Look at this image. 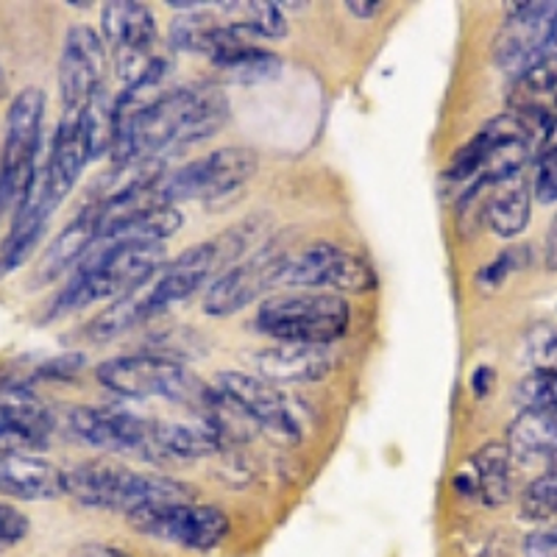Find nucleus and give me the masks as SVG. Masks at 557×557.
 Instances as JSON below:
<instances>
[{"instance_id": "29", "label": "nucleus", "mask_w": 557, "mask_h": 557, "mask_svg": "<svg viewBox=\"0 0 557 557\" xmlns=\"http://www.w3.org/2000/svg\"><path fill=\"white\" fill-rule=\"evenodd\" d=\"M82 121L84 132H87L92 159L112 151L114 134H117V121H114V101L103 92V89L82 109Z\"/></svg>"}, {"instance_id": "1", "label": "nucleus", "mask_w": 557, "mask_h": 557, "mask_svg": "<svg viewBox=\"0 0 557 557\" xmlns=\"http://www.w3.org/2000/svg\"><path fill=\"white\" fill-rule=\"evenodd\" d=\"M228 103L218 82H198L153 98L148 107L117 123L114 165L132 159H159V153L196 146L223 128Z\"/></svg>"}, {"instance_id": "34", "label": "nucleus", "mask_w": 557, "mask_h": 557, "mask_svg": "<svg viewBox=\"0 0 557 557\" xmlns=\"http://www.w3.org/2000/svg\"><path fill=\"white\" fill-rule=\"evenodd\" d=\"M28 535V516L14 505L0 502V552H9Z\"/></svg>"}, {"instance_id": "12", "label": "nucleus", "mask_w": 557, "mask_h": 557, "mask_svg": "<svg viewBox=\"0 0 557 557\" xmlns=\"http://www.w3.org/2000/svg\"><path fill=\"white\" fill-rule=\"evenodd\" d=\"M67 426L76 441L92 446V449L159 460L157 421H151V418H139L128 410L76 407V410H70Z\"/></svg>"}, {"instance_id": "18", "label": "nucleus", "mask_w": 557, "mask_h": 557, "mask_svg": "<svg viewBox=\"0 0 557 557\" xmlns=\"http://www.w3.org/2000/svg\"><path fill=\"white\" fill-rule=\"evenodd\" d=\"M89 159H92V151H89L82 112H64L62 123H59L57 134H53L48 162L42 168L45 178H48V190H51V198L57 207L76 187L78 176H82Z\"/></svg>"}, {"instance_id": "42", "label": "nucleus", "mask_w": 557, "mask_h": 557, "mask_svg": "<svg viewBox=\"0 0 557 557\" xmlns=\"http://www.w3.org/2000/svg\"><path fill=\"white\" fill-rule=\"evenodd\" d=\"M9 98V82H7V73L0 67V101H7Z\"/></svg>"}, {"instance_id": "35", "label": "nucleus", "mask_w": 557, "mask_h": 557, "mask_svg": "<svg viewBox=\"0 0 557 557\" xmlns=\"http://www.w3.org/2000/svg\"><path fill=\"white\" fill-rule=\"evenodd\" d=\"M513 265H516V251L499 253V257H496L491 265L482 268V273H476V285H480V287H499L502 282L510 276Z\"/></svg>"}, {"instance_id": "37", "label": "nucleus", "mask_w": 557, "mask_h": 557, "mask_svg": "<svg viewBox=\"0 0 557 557\" xmlns=\"http://www.w3.org/2000/svg\"><path fill=\"white\" fill-rule=\"evenodd\" d=\"M524 557H557V524L532 532L524 541Z\"/></svg>"}, {"instance_id": "15", "label": "nucleus", "mask_w": 557, "mask_h": 557, "mask_svg": "<svg viewBox=\"0 0 557 557\" xmlns=\"http://www.w3.org/2000/svg\"><path fill=\"white\" fill-rule=\"evenodd\" d=\"M53 416L37 393L23 382L0 385V451L45 449Z\"/></svg>"}, {"instance_id": "8", "label": "nucleus", "mask_w": 557, "mask_h": 557, "mask_svg": "<svg viewBox=\"0 0 557 557\" xmlns=\"http://www.w3.org/2000/svg\"><path fill=\"white\" fill-rule=\"evenodd\" d=\"M273 285L315 293L332 287L337 293L374 290L376 273L362 257L337 248L335 243H312L305 251L282 253Z\"/></svg>"}, {"instance_id": "22", "label": "nucleus", "mask_w": 557, "mask_h": 557, "mask_svg": "<svg viewBox=\"0 0 557 557\" xmlns=\"http://www.w3.org/2000/svg\"><path fill=\"white\" fill-rule=\"evenodd\" d=\"M257 371L273 385H298L315 382L330 374L335 366L332 346H301V343H278L257 355Z\"/></svg>"}, {"instance_id": "10", "label": "nucleus", "mask_w": 557, "mask_h": 557, "mask_svg": "<svg viewBox=\"0 0 557 557\" xmlns=\"http://www.w3.org/2000/svg\"><path fill=\"white\" fill-rule=\"evenodd\" d=\"M101 34L114 51L117 76L123 87H132L139 78H146L165 57L153 53L157 45V20L153 12L134 0H114L101 12Z\"/></svg>"}, {"instance_id": "32", "label": "nucleus", "mask_w": 557, "mask_h": 557, "mask_svg": "<svg viewBox=\"0 0 557 557\" xmlns=\"http://www.w3.org/2000/svg\"><path fill=\"white\" fill-rule=\"evenodd\" d=\"M524 355L532 371H552L557 374V330L549 323L532 326L524 337Z\"/></svg>"}, {"instance_id": "2", "label": "nucleus", "mask_w": 557, "mask_h": 557, "mask_svg": "<svg viewBox=\"0 0 557 557\" xmlns=\"http://www.w3.org/2000/svg\"><path fill=\"white\" fill-rule=\"evenodd\" d=\"M165 265V243L98 240L89 248L76 276L59 293L48 315H67L84 307L117 298Z\"/></svg>"}, {"instance_id": "40", "label": "nucleus", "mask_w": 557, "mask_h": 557, "mask_svg": "<svg viewBox=\"0 0 557 557\" xmlns=\"http://www.w3.org/2000/svg\"><path fill=\"white\" fill-rule=\"evenodd\" d=\"M544 257H546V265H549L552 271H557V215L549 226V235H546Z\"/></svg>"}, {"instance_id": "3", "label": "nucleus", "mask_w": 557, "mask_h": 557, "mask_svg": "<svg viewBox=\"0 0 557 557\" xmlns=\"http://www.w3.org/2000/svg\"><path fill=\"white\" fill-rule=\"evenodd\" d=\"M64 496L92 510L134 513L148 505L193 502V491L171 476L143 474L117 462H82L64 471Z\"/></svg>"}, {"instance_id": "16", "label": "nucleus", "mask_w": 557, "mask_h": 557, "mask_svg": "<svg viewBox=\"0 0 557 557\" xmlns=\"http://www.w3.org/2000/svg\"><path fill=\"white\" fill-rule=\"evenodd\" d=\"M278 260H282V253L262 248L260 253H253L248 260H240L237 265L228 268L209 287L207 298H203V312L223 318L246 310L251 301H257L262 290L273 287Z\"/></svg>"}, {"instance_id": "20", "label": "nucleus", "mask_w": 557, "mask_h": 557, "mask_svg": "<svg viewBox=\"0 0 557 557\" xmlns=\"http://www.w3.org/2000/svg\"><path fill=\"white\" fill-rule=\"evenodd\" d=\"M510 103L535 137L549 139L557 128V59L521 73L510 89Z\"/></svg>"}, {"instance_id": "39", "label": "nucleus", "mask_w": 557, "mask_h": 557, "mask_svg": "<svg viewBox=\"0 0 557 557\" xmlns=\"http://www.w3.org/2000/svg\"><path fill=\"white\" fill-rule=\"evenodd\" d=\"M491 382H494V371L487 366H480L474 371V376H471V387H474L476 396H487V391H491Z\"/></svg>"}, {"instance_id": "27", "label": "nucleus", "mask_w": 557, "mask_h": 557, "mask_svg": "<svg viewBox=\"0 0 557 557\" xmlns=\"http://www.w3.org/2000/svg\"><path fill=\"white\" fill-rule=\"evenodd\" d=\"M212 67H215L218 82L260 84L271 82L282 73V59L260 45H240V48H232L212 59Z\"/></svg>"}, {"instance_id": "9", "label": "nucleus", "mask_w": 557, "mask_h": 557, "mask_svg": "<svg viewBox=\"0 0 557 557\" xmlns=\"http://www.w3.org/2000/svg\"><path fill=\"white\" fill-rule=\"evenodd\" d=\"M137 532L173 544L187 552H212L228 539V516L215 505L198 502H171V505H148L128 513Z\"/></svg>"}, {"instance_id": "7", "label": "nucleus", "mask_w": 557, "mask_h": 557, "mask_svg": "<svg viewBox=\"0 0 557 557\" xmlns=\"http://www.w3.org/2000/svg\"><path fill=\"white\" fill-rule=\"evenodd\" d=\"M257 171H260V157L251 148H218V151L193 159L190 165L162 176V182L157 184V198L171 207L178 201L221 198L240 190L248 178L257 176Z\"/></svg>"}, {"instance_id": "30", "label": "nucleus", "mask_w": 557, "mask_h": 557, "mask_svg": "<svg viewBox=\"0 0 557 557\" xmlns=\"http://www.w3.org/2000/svg\"><path fill=\"white\" fill-rule=\"evenodd\" d=\"M516 401L524 412H555L557 416V374L532 371L516 385Z\"/></svg>"}, {"instance_id": "31", "label": "nucleus", "mask_w": 557, "mask_h": 557, "mask_svg": "<svg viewBox=\"0 0 557 557\" xmlns=\"http://www.w3.org/2000/svg\"><path fill=\"white\" fill-rule=\"evenodd\" d=\"M521 513L530 521L557 519V471H546L527 485L521 496Z\"/></svg>"}, {"instance_id": "24", "label": "nucleus", "mask_w": 557, "mask_h": 557, "mask_svg": "<svg viewBox=\"0 0 557 557\" xmlns=\"http://www.w3.org/2000/svg\"><path fill=\"white\" fill-rule=\"evenodd\" d=\"M171 42L178 51L201 53L209 59H218L221 53L240 48V45H257L246 39V34L226 14L212 12H187L173 20Z\"/></svg>"}, {"instance_id": "26", "label": "nucleus", "mask_w": 557, "mask_h": 557, "mask_svg": "<svg viewBox=\"0 0 557 557\" xmlns=\"http://www.w3.org/2000/svg\"><path fill=\"white\" fill-rule=\"evenodd\" d=\"M482 215L487 228L499 237L521 235L530 223V187L521 178L496 184L482 201Z\"/></svg>"}, {"instance_id": "5", "label": "nucleus", "mask_w": 557, "mask_h": 557, "mask_svg": "<svg viewBox=\"0 0 557 557\" xmlns=\"http://www.w3.org/2000/svg\"><path fill=\"white\" fill-rule=\"evenodd\" d=\"M351 310L335 293H296L265 301L257 312V330L276 343L332 346L348 332Z\"/></svg>"}, {"instance_id": "4", "label": "nucleus", "mask_w": 557, "mask_h": 557, "mask_svg": "<svg viewBox=\"0 0 557 557\" xmlns=\"http://www.w3.org/2000/svg\"><path fill=\"white\" fill-rule=\"evenodd\" d=\"M98 382L123 399H165L196 412L209 410L215 399V391L196 374L159 355L112 357L98 366Z\"/></svg>"}, {"instance_id": "17", "label": "nucleus", "mask_w": 557, "mask_h": 557, "mask_svg": "<svg viewBox=\"0 0 557 557\" xmlns=\"http://www.w3.org/2000/svg\"><path fill=\"white\" fill-rule=\"evenodd\" d=\"M53 209H57V203H53L51 190H48L45 171L39 168L34 182L28 184L26 196L20 198V203L14 207L12 228H9L7 240L0 243V278L26 265L37 243L42 240L45 223H48Z\"/></svg>"}, {"instance_id": "28", "label": "nucleus", "mask_w": 557, "mask_h": 557, "mask_svg": "<svg viewBox=\"0 0 557 557\" xmlns=\"http://www.w3.org/2000/svg\"><path fill=\"white\" fill-rule=\"evenodd\" d=\"M510 451L521 460H552L557 455V416L555 412H524L510 426Z\"/></svg>"}, {"instance_id": "6", "label": "nucleus", "mask_w": 557, "mask_h": 557, "mask_svg": "<svg viewBox=\"0 0 557 557\" xmlns=\"http://www.w3.org/2000/svg\"><path fill=\"white\" fill-rule=\"evenodd\" d=\"M45 96L39 87L20 89L7 112L3 151H0V203L3 209L17 207L28 184L37 176V153L42 143Z\"/></svg>"}, {"instance_id": "25", "label": "nucleus", "mask_w": 557, "mask_h": 557, "mask_svg": "<svg viewBox=\"0 0 557 557\" xmlns=\"http://www.w3.org/2000/svg\"><path fill=\"white\" fill-rule=\"evenodd\" d=\"M151 278V276H148ZM148 278L134 285L123 296H117L107 310L98 312L87 326V337L92 343H109L114 337H121L123 332L134 330L143 321L153 318L151 310V296H148Z\"/></svg>"}, {"instance_id": "14", "label": "nucleus", "mask_w": 557, "mask_h": 557, "mask_svg": "<svg viewBox=\"0 0 557 557\" xmlns=\"http://www.w3.org/2000/svg\"><path fill=\"white\" fill-rule=\"evenodd\" d=\"M103 39L96 28L73 26L64 37L59 59V96L64 112H82L101 92L103 78Z\"/></svg>"}, {"instance_id": "11", "label": "nucleus", "mask_w": 557, "mask_h": 557, "mask_svg": "<svg viewBox=\"0 0 557 557\" xmlns=\"http://www.w3.org/2000/svg\"><path fill=\"white\" fill-rule=\"evenodd\" d=\"M557 32V0L516 3L507 12L494 39V62L519 78L535 64L549 59V42Z\"/></svg>"}, {"instance_id": "33", "label": "nucleus", "mask_w": 557, "mask_h": 557, "mask_svg": "<svg viewBox=\"0 0 557 557\" xmlns=\"http://www.w3.org/2000/svg\"><path fill=\"white\" fill-rule=\"evenodd\" d=\"M532 193H535V198H539L541 203L557 201V137L552 139V146L544 148V153H541Z\"/></svg>"}, {"instance_id": "13", "label": "nucleus", "mask_w": 557, "mask_h": 557, "mask_svg": "<svg viewBox=\"0 0 557 557\" xmlns=\"http://www.w3.org/2000/svg\"><path fill=\"white\" fill-rule=\"evenodd\" d=\"M218 393L228 405L235 407L246 421H251L253 426H262V430L271 432L273 437H282V441H298L305 426L298 421L296 407L287 399L285 393L276 391V385L262 376L240 374V371H223L218 376Z\"/></svg>"}, {"instance_id": "38", "label": "nucleus", "mask_w": 557, "mask_h": 557, "mask_svg": "<svg viewBox=\"0 0 557 557\" xmlns=\"http://www.w3.org/2000/svg\"><path fill=\"white\" fill-rule=\"evenodd\" d=\"M70 557H132L128 552L117 549V546H109V544H84L78 546L76 552Z\"/></svg>"}, {"instance_id": "23", "label": "nucleus", "mask_w": 557, "mask_h": 557, "mask_svg": "<svg viewBox=\"0 0 557 557\" xmlns=\"http://www.w3.org/2000/svg\"><path fill=\"white\" fill-rule=\"evenodd\" d=\"M64 494V471L42 457L0 451V496L42 502Z\"/></svg>"}, {"instance_id": "36", "label": "nucleus", "mask_w": 557, "mask_h": 557, "mask_svg": "<svg viewBox=\"0 0 557 557\" xmlns=\"http://www.w3.org/2000/svg\"><path fill=\"white\" fill-rule=\"evenodd\" d=\"M84 362H87L84 355H62L39 366V376H45V380H70V376L82 374Z\"/></svg>"}, {"instance_id": "41", "label": "nucleus", "mask_w": 557, "mask_h": 557, "mask_svg": "<svg viewBox=\"0 0 557 557\" xmlns=\"http://www.w3.org/2000/svg\"><path fill=\"white\" fill-rule=\"evenodd\" d=\"M348 12H355L357 17H374L382 9V3H346Z\"/></svg>"}, {"instance_id": "19", "label": "nucleus", "mask_w": 557, "mask_h": 557, "mask_svg": "<svg viewBox=\"0 0 557 557\" xmlns=\"http://www.w3.org/2000/svg\"><path fill=\"white\" fill-rule=\"evenodd\" d=\"M513 451L505 444H487L469 457L466 471L455 476V487L462 496L485 507H499L513 494Z\"/></svg>"}, {"instance_id": "21", "label": "nucleus", "mask_w": 557, "mask_h": 557, "mask_svg": "<svg viewBox=\"0 0 557 557\" xmlns=\"http://www.w3.org/2000/svg\"><path fill=\"white\" fill-rule=\"evenodd\" d=\"M98 235H101V209L87 203V207L59 232L57 240L48 246V251L42 253L37 273H34V285H51V282H57V278L62 276V273H67L70 268L82 265L84 257L89 253V248L98 243Z\"/></svg>"}]
</instances>
